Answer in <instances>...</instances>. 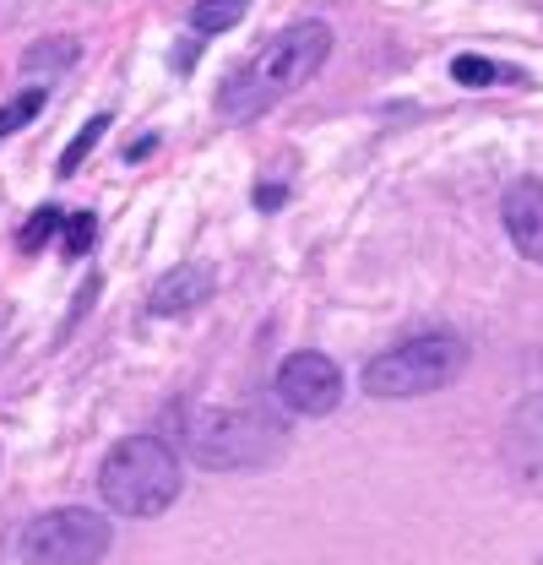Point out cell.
I'll return each mask as SVG.
<instances>
[{
	"instance_id": "obj_13",
	"label": "cell",
	"mask_w": 543,
	"mask_h": 565,
	"mask_svg": "<svg viewBox=\"0 0 543 565\" xmlns=\"http://www.w3.org/2000/svg\"><path fill=\"white\" fill-rule=\"evenodd\" d=\"M39 109H44V87H28V93H17V98L0 109V137H17L22 126H33V120H39Z\"/></svg>"
},
{
	"instance_id": "obj_6",
	"label": "cell",
	"mask_w": 543,
	"mask_h": 565,
	"mask_svg": "<svg viewBox=\"0 0 543 565\" xmlns=\"http://www.w3.org/2000/svg\"><path fill=\"white\" fill-rule=\"evenodd\" d=\"M277 397H283V408H294L305 419H321L342 403V370L316 349L288 353L283 370H277Z\"/></svg>"
},
{
	"instance_id": "obj_9",
	"label": "cell",
	"mask_w": 543,
	"mask_h": 565,
	"mask_svg": "<svg viewBox=\"0 0 543 565\" xmlns=\"http://www.w3.org/2000/svg\"><path fill=\"white\" fill-rule=\"evenodd\" d=\"M500 217H505L511 245H517L528 262H543V185L539 180H517V185L500 196Z\"/></svg>"
},
{
	"instance_id": "obj_11",
	"label": "cell",
	"mask_w": 543,
	"mask_h": 565,
	"mask_svg": "<svg viewBox=\"0 0 543 565\" xmlns=\"http://www.w3.org/2000/svg\"><path fill=\"white\" fill-rule=\"evenodd\" d=\"M245 11H251V0H196V6H191V28H196L202 39H212V33L239 28Z\"/></svg>"
},
{
	"instance_id": "obj_3",
	"label": "cell",
	"mask_w": 543,
	"mask_h": 565,
	"mask_svg": "<svg viewBox=\"0 0 543 565\" xmlns=\"http://www.w3.org/2000/svg\"><path fill=\"white\" fill-rule=\"evenodd\" d=\"M462 370H468V343L457 332H418L364 364V392L375 403H407L451 386Z\"/></svg>"
},
{
	"instance_id": "obj_4",
	"label": "cell",
	"mask_w": 543,
	"mask_h": 565,
	"mask_svg": "<svg viewBox=\"0 0 543 565\" xmlns=\"http://www.w3.org/2000/svg\"><path fill=\"white\" fill-rule=\"evenodd\" d=\"M283 424L256 414V408H202L185 424V451L202 462L206 473H239L262 468L283 451Z\"/></svg>"
},
{
	"instance_id": "obj_1",
	"label": "cell",
	"mask_w": 543,
	"mask_h": 565,
	"mask_svg": "<svg viewBox=\"0 0 543 565\" xmlns=\"http://www.w3.org/2000/svg\"><path fill=\"white\" fill-rule=\"evenodd\" d=\"M332 55V28L327 22H294L283 28L272 44L256 55H245L239 66L217 82V115L223 120H256L267 115L277 98H288L294 87H305Z\"/></svg>"
},
{
	"instance_id": "obj_15",
	"label": "cell",
	"mask_w": 543,
	"mask_h": 565,
	"mask_svg": "<svg viewBox=\"0 0 543 565\" xmlns=\"http://www.w3.org/2000/svg\"><path fill=\"white\" fill-rule=\"evenodd\" d=\"M451 76H457L462 87H489V82L500 76V66L483 61V55H457V61H451Z\"/></svg>"
},
{
	"instance_id": "obj_10",
	"label": "cell",
	"mask_w": 543,
	"mask_h": 565,
	"mask_svg": "<svg viewBox=\"0 0 543 565\" xmlns=\"http://www.w3.org/2000/svg\"><path fill=\"white\" fill-rule=\"evenodd\" d=\"M76 55H82V44H76V39H39V44H28L22 71H28V76H55V71L76 66Z\"/></svg>"
},
{
	"instance_id": "obj_5",
	"label": "cell",
	"mask_w": 543,
	"mask_h": 565,
	"mask_svg": "<svg viewBox=\"0 0 543 565\" xmlns=\"http://www.w3.org/2000/svg\"><path fill=\"white\" fill-rule=\"evenodd\" d=\"M109 516L104 511H87V505H61V511H44L22 527L17 539V555L22 565H98L109 555Z\"/></svg>"
},
{
	"instance_id": "obj_12",
	"label": "cell",
	"mask_w": 543,
	"mask_h": 565,
	"mask_svg": "<svg viewBox=\"0 0 543 565\" xmlns=\"http://www.w3.org/2000/svg\"><path fill=\"white\" fill-rule=\"evenodd\" d=\"M104 131H109V115H93V120H87V126H82V131L71 137V147L61 152V163H55V169H61V180H71V174L82 169V158H87V152L98 147V137H104Z\"/></svg>"
},
{
	"instance_id": "obj_8",
	"label": "cell",
	"mask_w": 543,
	"mask_h": 565,
	"mask_svg": "<svg viewBox=\"0 0 543 565\" xmlns=\"http://www.w3.org/2000/svg\"><path fill=\"white\" fill-rule=\"evenodd\" d=\"M217 294V267L206 262H185V267H169L163 278L147 288V310L152 316H185Z\"/></svg>"
},
{
	"instance_id": "obj_16",
	"label": "cell",
	"mask_w": 543,
	"mask_h": 565,
	"mask_svg": "<svg viewBox=\"0 0 543 565\" xmlns=\"http://www.w3.org/2000/svg\"><path fill=\"white\" fill-rule=\"evenodd\" d=\"M93 234H98V217H93V212H71L66 217V256H87V250H93Z\"/></svg>"
},
{
	"instance_id": "obj_7",
	"label": "cell",
	"mask_w": 543,
	"mask_h": 565,
	"mask_svg": "<svg viewBox=\"0 0 543 565\" xmlns=\"http://www.w3.org/2000/svg\"><path fill=\"white\" fill-rule=\"evenodd\" d=\"M500 462H505L511 484H522L528 494L543 500V392L539 397H522V403L505 414V429H500Z\"/></svg>"
},
{
	"instance_id": "obj_14",
	"label": "cell",
	"mask_w": 543,
	"mask_h": 565,
	"mask_svg": "<svg viewBox=\"0 0 543 565\" xmlns=\"http://www.w3.org/2000/svg\"><path fill=\"white\" fill-rule=\"evenodd\" d=\"M61 228H66V212L44 202V207H39L33 217H28V223H22V234H17V239H22V250H39V245H44V239H55Z\"/></svg>"
},
{
	"instance_id": "obj_2",
	"label": "cell",
	"mask_w": 543,
	"mask_h": 565,
	"mask_svg": "<svg viewBox=\"0 0 543 565\" xmlns=\"http://www.w3.org/2000/svg\"><path fill=\"white\" fill-rule=\"evenodd\" d=\"M98 494L120 516H163L180 500V457L158 435H126L104 468H98Z\"/></svg>"
},
{
	"instance_id": "obj_18",
	"label": "cell",
	"mask_w": 543,
	"mask_h": 565,
	"mask_svg": "<svg viewBox=\"0 0 543 565\" xmlns=\"http://www.w3.org/2000/svg\"><path fill=\"white\" fill-rule=\"evenodd\" d=\"M152 147H158V137H141L136 147H126V163H141V158H147Z\"/></svg>"
},
{
	"instance_id": "obj_17",
	"label": "cell",
	"mask_w": 543,
	"mask_h": 565,
	"mask_svg": "<svg viewBox=\"0 0 543 565\" xmlns=\"http://www.w3.org/2000/svg\"><path fill=\"white\" fill-rule=\"evenodd\" d=\"M283 196H288V191H283V185H262V191H256V207L277 212V207H283Z\"/></svg>"
}]
</instances>
